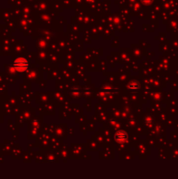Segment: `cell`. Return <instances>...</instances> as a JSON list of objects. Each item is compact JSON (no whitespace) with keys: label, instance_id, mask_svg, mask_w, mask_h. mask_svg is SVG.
Segmentation results:
<instances>
[{"label":"cell","instance_id":"6da1fadb","mask_svg":"<svg viewBox=\"0 0 178 179\" xmlns=\"http://www.w3.org/2000/svg\"><path fill=\"white\" fill-rule=\"evenodd\" d=\"M27 66H28V63L25 59L20 58V59H18L14 61V67L16 68L17 70L19 71V72H23V71L26 70Z\"/></svg>","mask_w":178,"mask_h":179},{"label":"cell","instance_id":"7a4b0ae2","mask_svg":"<svg viewBox=\"0 0 178 179\" xmlns=\"http://www.w3.org/2000/svg\"><path fill=\"white\" fill-rule=\"evenodd\" d=\"M115 139H116V141H118L119 142H123V141H126V139H127V135H126V133H124L123 131H120V132H118V133L115 135Z\"/></svg>","mask_w":178,"mask_h":179},{"label":"cell","instance_id":"3957f363","mask_svg":"<svg viewBox=\"0 0 178 179\" xmlns=\"http://www.w3.org/2000/svg\"><path fill=\"white\" fill-rule=\"evenodd\" d=\"M144 2H148V1H150V0H143Z\"/></svg>","mask_w":178,"mask_h":179}]
</instances>
